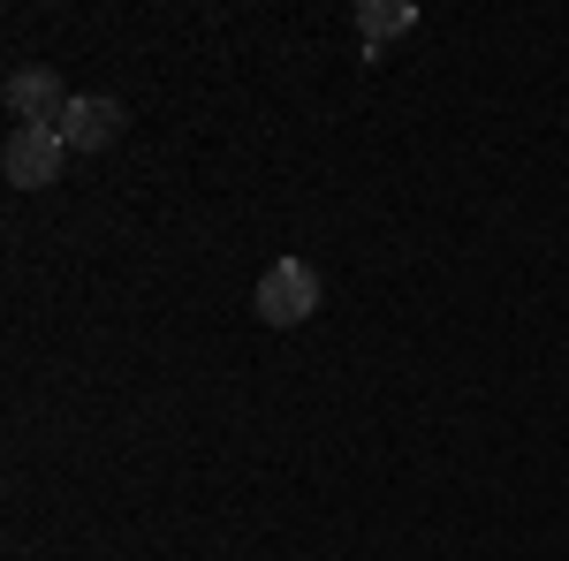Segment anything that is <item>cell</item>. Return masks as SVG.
Masks as SVG:
<instances>
[{"label":"cell","mask_w":569,"mask_h":561,"mask_svg":"<svg viewBox=\"0 0 569 561\" xmlns=\"http://www.w3.org/2000/svg\"><path fill=\"white\" fill-rule=\"evenodd\" d=\"M61 160H69L61 130H39V122H16L8 144H0V174H8L16 190H46V182L61 174Z\"/></svg>","instance_id":"2"},{"label":"cell","mask_w":569,"mask_h":561,"mask_svg":"<svg viewBox=\"0 0 569 561\" xmlns=\"http://www.w3.org/2000/svg\"><path fill=\"white\" fill-rule=\"evenodd\" d=\"M122 137V107L114 99H69V114H61V144L69 152H107Z\"/></svg>","instance_id":"4"},{"label":"cell","mask_w":569,"mask_h":561,"mask_svg":"<svg viewBox=\"0 0 569 561\" xmlns=\"http://www.w3.org/2000/svg\"><path fill=\"white\" fill-rule=\"evenodd\" d=\"M259 319L266 327H305L311 311H319V273H311L305 259H273L259 273Z\"/></svg>","instance_id":"1"},{"label":"cell","mask_w":569,"mask_h":561,"mask_svg":"<svg viewBox=\"0 0 569 561\" xmlns=\"http://www.w3.org/2000/svg\"><path fill=\"white\" fill-rule=\"evenodd\" d=\"M357 31H365V46H380L395 31H418V8L410 0H357Z\"/></svg>","instance_id":"5"},{"label":"cell","mask_w":569,"mask_h":561,"mask_svg":"<svg viewBox=\"0 0 569 561\" xmlns=\"http://www.w3.org/2000/svg\"><path fill=\"white\" fill-rule=\"evenodd\" d=\"M69 99H77V91L61 84L53 69H16V77H8V114H16V122H39V130H61Z\"/></svg>","instance_id":"3"}]
</instances>
